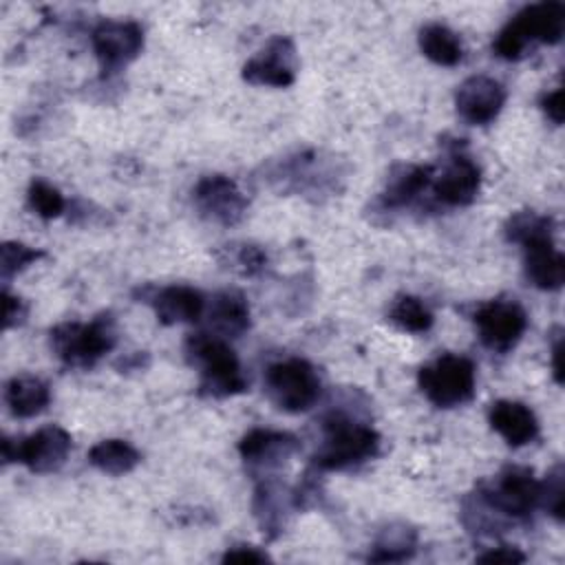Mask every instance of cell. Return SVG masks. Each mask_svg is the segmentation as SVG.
<instances>
[{
	"label": "cell",
	"mask_w": 565,
	"mask_h": 565,
	"mask_svg": "<svg viewBox=\"0 0 565 565\" xmlns=\"http://www.w3.org/2000/svg\"><path fill=\"white\" fill-rule=\"evenodd\" d=\"M185 358L201 373L199 393L205 397H232L247 391V380L241 371V362L225 338L196 331L185 340Z\"/></svg>",
	"instance_id": "cell-1"
},
{
	"label": "cell",
	"mask_w": 565,
	"mask_h": 565,
	"mask_svg": "<svg viewBox=\"0 0 565 565\" xmlns=\"http://www.w3.org/2000/svg\"><path fill=\"white\" fill-rule=\"evenodd\" d=\"M322 446L313 455L316 470H347L373 459L380 450V435L344 413H329L322 419Z\"/></svg>",
	"instance_id": "cell-2"
},
{
	"label": "cell",
	"mask_w": 565,
	"mask_h": 565,
	"mask_svg": "<svg viewBox=\"0 0 565 565\" xmlns=\"http://www.w3.org/2000/svg\"><path fill=\"white\" fill-rule=\"evenodd\" d=\"M117 342L115 320L110 313H102L90 322H62L51 329L53 353L75 369L95 366Z\"/></svg>",
	"instance_id": "cell-3"
},
{
	"label": "cell",
	"mask_w": 565,
	"mask_h": 565,
	"mask_svg": "<svg viewBox=\"0 0 565 565\" xmlns=\"http://www.w3.org/2000/svg\"><path fill=\"white\" fill-rule=\"evenodd\" d=\"M426 399L439 408H455L475 395V364L466 355L444 353L417 373Z\"/></svg>",
	"instance_id": "cell-4"
},
{
	"label": "cell",
	"mask_w": 565,
	"mask_h": 565,
	"mask_svg": "<svg viewBox=\"0 0 565 565\" xmlns=\"http://www.w3.org/2000/svg\"><path fill=\"white\" fill-rule=\"evenodd\" d=\"M267 399L285 413L309 411L320 397V377L302 358L274 362L265 371Z\"/></svg>",
	"instance_id": "cell-5"
},
{
	"label": "cell",
	"mask_w": 565,
	"mask_h": 565,
	"mask_svg": "<svg viewBox=\"0 0 565 565\" xmlns=\"http://www.w3.org/2000/svg\"><path fill=\"white\" fill-rule=\"evenodd\" d=\"M479 499L497 514L527 519L539 508L541 481L525 466H505L492 483L481 486Z\"/></svg>",
	"instance_id": "cell-6"
},
{
	"label": "cell",
	"mask_w": 565,
	"mask_h": 565,
	"mask_svg": "<svg viewBox=\"0 0 565 565\" xmlns=\"http://www.w3.org/2000/svg\"><path fill=\"white\" fill-rule=\"evenodd\" d=\"M71 446H73L71 433L57 424H51L15 441L4 437L2 461L4 466L11 461H18L26 466L31 472H53L66 461Z\"/></svg>",
	"instance_id": "cell-7"
},
{
	"label": "cell",
	"mask_w": 565,
	"mask_h": 565,
	"mask_svg": "<svg viewBox=\"0 0 565 565\" xmlns=\"http://www.w3.org/2000/svg\"><path fill=\"white\" fill-rule=\"evenodd\" d=\"M90 44L104 75L121 71L143 49V29L135 20H102L93 33Z\"/></svg>",
	"instance_id": "cell-8"
},
{
	"label": "cell",
	"mask_w": 565,
	"mask_h": 565,
	"mask_svg": "<svg viewBox=\"0 0 565 565\" xmlns=\"http://www.w3.org/2000/svg\"><path fill=\"white\" fill-rule=\"evenodd\" d=\"M479 340L494 353H508L527 329V313L514 300H490L475 311Z\"/></svg>",
	"instance_id": "cell-9"
},
{
	"label": "cell",
	"mask_w": 565,
	"mask_h": 565,
	"mask_svg": "<svg viewBox=\"0 0 565 565\" xmlns=\"http://www.w3.org/2000/svg\"><path fill=\"white\" fill-rule=\"evenodd\" d=\"M194 207L199 214L218 225H236L247 212V196L234 179L225 174H205L192 190Z\"/></svg>",
	"instance_id": "cell-10"
},
{
	"label": "cell",
	"mask_w": 565,
	"mask_h": 565,
	"mask_svg": "<svg viewBox=\"0 0 565 565\" xmlns=\"http://www.w3.org/2000/svg\"><path fill=\"white\" fill-rule=\"evenodd\" d=\"M243 79L254 86L285 88L296 82V46L287 35H274L263 51L243 64Z\"/></svg>",
	"instance_id": "cell-11"
},
{
	"label": "cell",
	"mask_w": 565,
	"mask_h": 565,
	"mask_svg": "<svg viewBox=\"0 0 565 565\" xmlns=\"http://www.w3.org/2000/svg\"><path fill=\"white\" fill-rule=\"evenodd\" d=\"M505 104V88L488 75H472L457 86L455 106L463 121L472 126L490 124Z\"/></svg>",
	"instance_id": "cell-12"
},
{
	"label": "cell",
	"mask_w": 565,
	"mask_h": 565,
	"mask_svg": "<svg viewBox=\"0 0 565 565\" xmlns=\"http://www.w3.org/2000/svg\"><path fill=\"white\" fill-rule=\"evenodd\" d=\"M300 441L296 435L271 428H254L238 441V455L249 470H276L294 452H298Z\"/></svg>",
	"instance_id": "cell-13"
},
{
	"label": "cell",
	"mask_w": 565,
	"mask_h": 565,
	"mask_svg": "<svg viewBox=\"0 0 565 565\" xmlns=\"http://www.w3.org/2000/svg\"><path fill=\"white\" fill-rule=\"evenodd\" d=\"M433 194L439 203L450 207L470 205L481 188L479 166L463 152H452L441 174L433 177Z\"/></svg>",
	"instance_id": "cell-14"
},
{
	"label": "cell",
	"mask_w": 565,
	"mask_h": 565,
	"mask_svg": "<svg viewBox=\"0 0 565 565\" xmlns=\"http://www.w3.org/2000/svg\"><path fill=\"white\" fill-rule=\"evenodd\" d=\"M161 324H181L196 322L205 311V298L199 289L190 285H168L152 289L150 296H143Z\"/></svg>",
	"instance_id": "cell-15"
},
{
	"label": "cell",
	"mask_w": 565,
	"mask_h": 565,
	"mask_svg": "<svg viewBox=\"0 0 565 565\" xmlns=\"http://www.w3.org/2000/svg\"><path fill=\"white\" fill-rule=\"evenodd\" d=\"M488 422L494 433H499L508 446L519 448L536 439L539 419L530 406L514 399H497L490 404Z\"/></svg>",
	"instance_id": "cell-16"
},
{
	"label": "cell",
	"mask_w": 565,
	"mask_h": 565,
	"mask_svg": "<svg viewBox=\"0 0 565 565\" xmlns=\"http://www.w3.org/2000/svg\"><path fill=\"white\" fill-rule=\"evenodd\" d=\"M525 278L543 291H556L565 282V256L554 247L552 238H539L523 245Z\"/></svg>",
	"instance_id": "cell-17"
},
{
	"label": "cell",
	"mask_w": 565,
	"mask_h": 565,
	"mask_svg": "<svg viewBox=\"0 0 565 565\" xmlns=\"http://www.w3.org/2000/svg\"><path fill=\"white\" fill-rule=\"evenodd\" d=\"M512 20L530 42L556 44L565 33V4L558 0L527 4Z\"/></svg>",
	"instance_id": "cell-18"
},
{
	"label": "cell",
	"mask_w": 565,
	"mask_h": 565,
	"mask_svg": "<svg viewBox=\"0 0 565 565\" xmlns=\"http://www.w3.org/2000/svg\"><path fill=\"white\" fill-rule=\"evenodd\" d=\"M435 177L433 166H422V163H408V166H397L388 181L386 188L380 194V201L384 207H404L413 203L430 183Z\"/></svg>",
	"instance_id": "cell-19"
},
{
	"label": "cell",
	"mask_w": 565,
	"mask_h": 565,
	"mask_svg": "<svg viewBox=\"0 0 565 565\" xmlns=\"http://www.w3.org/2000/svg\"><path fill=\"white\" fill-rule=\"evenodd\" d=\"M210 327L221 338H238L249 329V305L241 291L225 289L212 298Z\"/></svg>",
	"instance_id": "cell-20"
},
{
	"label": "cell",
	"mask_w": 565,
	"mask_h": 565,
	"mask_svg": "<svg viewBox=\"0 0 565 565\" xmlns=\"http://www.w3.org/2000/svg\"><path fill=\"white\" fill-rule=\"evenodd\" d=\"M4 402L13 417L29 419L46 411L51 391L49 384L35 375H13L4 384Z\"/></svg>",
	"instance_id": "cell-21"
},
{
	"label": "cell",
	"mask_w": 565,
	"mask_h": 565,
	"mask_svg": "<svg viewBox=\"0 0 565 565\" xmlns=\"http://www.w3.org/2000/svg\"><path fill=\"white\" fill-rule=\"evenodd\" d=\"M419 51L439 66H455L463 57V44L459 35L446 24L430 22L419 31Z\"/></svg>",
	"instance_id": "cell-22"
},
{
	"label": "cell",
	"mask_w": 565,
	"mask_h": 565,
	"mask_svg": "<svg viewBox=\"0 0 565 565\" xmlns=\"http://www.w3.org/2000/svg\"><path fill=\"white\" fill-rule=\"evenodd\" d=\"M139 461L141 452L126 439H102L88 450V463L113 477L135 470Z\"/></svg>",
	"instance_id": "cell-23"
},
{
	"label": "cell",
	"mask_w": 565,
	"mask_h": 565,
	"mask_svg": "<svg viewBox=\"0 0 565 565\" xmlns=\"http://www.w3.org/2000/svg\"><path fill=\"white\" fill-rule=\"evenodd\" d=\"M417 532L406 523H393L384 527L369 552L371 563H399L415 554Z\"/></svg>",
	"instance_id": "cell-24"
},
{
	"label": "cell",
	"mask_w": 565,
	"mask_h": 565,
	"mask_svg": "<svg viewBox=\"0 0 565 565\" xmlns=\"http://www.w3.org/2000/svg\"><path fill=\"white\" fill-rule=\"evenodd\" d=\"M282 488L267 479L263 483H258L256 492H254V514L263 527L265 534H269L271 539L280 532L282 527V510H287V505H294V499H282Z\"/></svg>",
	"instance_id": "cell-25"
},
{
	"label": "cell",
	"mask_w": 565,
	"mask_h": 565,
	"mask_svg": "<svg viewBox=\"0 0 565 565\" xmlns=\"http://www.w3.org/2000/svg\"><path fill=\"white\" fill-rule=\"evenodd\" d=\"M386 318L402 331L408 333H426L433 327V313L430 309L422 302V298L411 296V294H402L393 300V305L388 307Z\"/></svg>",
	"instance_id": "cell-26"
},
{
	"label": "cell",
	"mask_w": 565,
	"mask_h": 565,
	"mask_svg": "<svg viewBox=\"0 0 565 565\" xmlns=\"http://www.w3.org/2000/svg\"><path fill=\"white\" fill-rule=\"evenodd\" d=\"M552 232H554L552 216L536 214L532 210L514 212L503 225L505 238L510 243H519V245H527L539 238H552Z\"/></svg>",
	"instance_id": "cell-27"
},
{
	"label": "cell",
	"mask_w": 565,
	"mask_h": 565,
	"mask_svg": "<svg viewBox=\"0 0 565 565\" xmlns=\"http://www.w3.org/2000/svg\"><path fill=\"white\" fill-rule=\"evenodd\" d=\"M26 199H29V207L44 221L57 218L66 207V201H64L62 192L44 179H33L29 183Z\"/></svg>",
	"instance_id": "cell-28"
},
{
	"label": "cell",
	"mask_w": 565,
	"mask_h": 565,
	"mask_svg": "<svg viewBox=\"0 0 565 565\" xmlns=\"http://www.w3.org/2000/svg\"><path fill=\"white\" fill-rule=\"evenodd\" d=\"M44 258L42 249L29 247L24 243L18 241H4L0 245V271H2V280H9L11 276H15L18 271L26 269L29 265H33L35 260Z\"/></svg>",
	"instance_id": "cell-29"
},
{
	"label": "cell",
	"mask_w": 565,
	"mask_h": 565,
	"mask_svg": "<svg viewBox=\"0 0 565 565\" xmlns=\"http://www.w3.org/2000/svg\"><path fill=\"white\" fill-rule=\"evenodd\" d=\"M539 505H543L558 523L565 519V470L556 463L545 481H541Z\"/></svg>",
	"instance_id": "cell-30"
},
{
	"label": "cell",
	"mask_w": 565,
	"mask_h": 565,
	"mask_svg": "<svg viewBox=\"0 0 565 565\" xmlns=\"http://www.w3.org/2000/svg\"><path fill=\"white\" fill-rule=\"evenodd\" d=\"M532 42L525 38V33L519 29V24L514 20H510L501 31L499 35L494 38L492 42V49L494 53L501 57V60H508V62H514V60H521L527 51Z\"/></svg>",
	"instance_id": "cell-31"
},
{
	"label": "cell",
	"mask_w": 565,
	"mask_h": 565,
	"mask_svg": "<svg viewBox=\"0 0 565 565\" xmlns=\"http://www.w3.org/2000/svg\"><path fill=\"white\" fill-rule=\"evenodd\" d=\"M230 267L236 269L243 276H256L265 269L267 265V254L263 252V247L254 245V243H241V245H232L230 247Z\"/></svg>",
	"instance_id": "cell-32"
},
{
	"label": "cell",
	"mask_w": 565,
	"mask_h": 565,
	"mask_svg": "<svg viewBox=\"0 0 565 565\" xmlns=\"http://www.w3.org/2000/svg\"><path fill=\"white\" fill-rule=\"evenodd\" d=\"M2 302H4V313H2V318H4V320H2L4 329H11V327L22 324V322H24V316H26V305L22 302V298H18V296H13V294H9V291L4 289Z\"/></svg>",
	"instance_id": "cell-33"
},
{
	"label": "cell",
	"mask_w": 565,
	"mask_h": 565,
	"mask_svg": "<svg viewBox=\"0 0 565 565\" xmlns=\"http://www.w3.org/2000/svg\"><path fill=\"white\" fill-rule=\"evenodd\" d=\"M223 563H267L269 556L252 545H234L221 556Z\"/></svg>",
	"instance_id": "cell-34"
},
{
	"label": "cell",
	"mask_w": 565,
	"mask_h": 565,
	"mask_svg": "<svg viewBox=\"0 0 565 565\" xmlns=\"http://www.w3.org/2000/svg\"><path fill=\"white\" fill-rule=\"evenodd\" d=\"M523 561H525V554L519 552L512 545H499V547H492V550L477 556V563H505V565H510V563H523Z\"/></svg>",
	"instance_id": "cell-35"
},
{
	"label": "cell",
	"mask_w": 565,
	"mask_h": 565,
	"mask_svg": "<svg viewBox=\"0 0 565 565\" xmlns=\"http://www.w3.org/2000/svg\"><path fill=\"white\" fill-rule=\"evenodd\" d=\"M541 108L543 113L556 124L561 126L563 124V88H554L552 93H545L541 97Z\"/></svg>",
	"instance_id": "cell-36"
},
{
	"label": "cell",
	"mask_w": 565,
	"mask_h": 565,
	"mask_svg": "<svg viewBox=\"0 0 565 565\" xmlns=\"http://www.w3.org/2000/svg\"><path fill=\"white\" fill-rule=\"evenodd\" d=\"M552 373L556 384H563V338H558L552 347Z\"/></svg>",
	"instance_id": "cell-37"
}]
</instances>
